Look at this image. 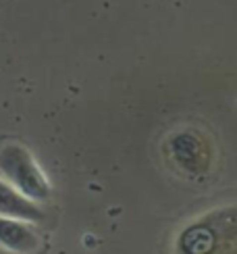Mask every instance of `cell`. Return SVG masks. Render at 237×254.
Returning a JSON list of instances; mask_svg holds the SVG:
<instances>
[{"label": "cell", "instance_id": "obj_2", "mask_svg": "<svg viewBox=\"0 0 237 254\" xmlns=\"http://www.w3.org/2000/svg\"><path fill=\"white\" fill-rule=\"evenodd\" d=\"M163 156L169 167L181 177L204 179L214 161L212 142L198 127H181L163 144Z\"/></svg>", "mask_w": 237, "mask_h": 254}, {"label": "cell", "instance_id": "obj_4", "mask_svg": "<svg viewBox=\"0 0 237 254\" xmlns=\"http://www.w3.org/2000/svg\"><path fill=\"white\" fill-rule=\"evenodd\" d=\"M42 240L27 221L0 217V246L17 254H36Z\"/></svg>", "mask_w": 237, "mask_h": 254}, {"label": "cell", "instance_id": "obj_3", "mask_svg": "<svg viewBox=\"0 0 237 254\" xmlns=\"http://www.w3.org/2000/svg\"><path fill=\"white\" fill-rule=\"evenodd\" d=\"M0 177L29 200H48L50 184L25 146L6 142L0 146Z\"/></svg>", "mask_w": 237, "mask_h": 254}, {"label": "cell", "instance_id": "obj_5", "mask_svg": "<svg viewBox=\"0 0 237 254\" xmlns=\"http://www.w3.org/2000/svg\"><path fill=\"white\" fill-rule=\"evenodd\" d=\"M0 217L27 221V223H40L44 219V213L34 200L23 196L6 179L0 177Z\"/></svg>", "mask_w": 237, "mask_h": 254}, {"label": "cell", "instance_id": "obj_1", "mask_svg": "<svg viewBox=\"0 0 237 254\" xmlns=\"http://www.w3.org/2000/svg\"><path fill=\"white\" fill-rule=\"evenodd\" d=\"M173 254H237V204L212 208L183 225Z\"/></svg>", "mask_w": 237, "mask_h": 254}]
</instances>
